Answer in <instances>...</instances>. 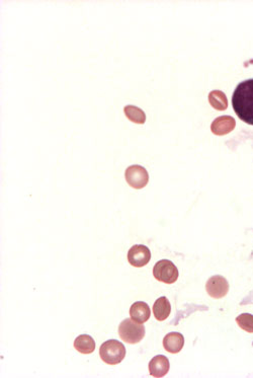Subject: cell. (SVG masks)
Wrapping results in <instances>:
<instances>
[{"mask_svg":"<svg viewBox=\"0 0 253 378\" xmlns=\"http://www.w3.org/2000/svg\"><path fill=\"white\" fill-rule=\"evenodd\" d=\"M232 107L241 121L253 125V78L237 85L232 95Z\"/></svg>","mask_w":253,"mask_h":378,"instance_id":"6da1fadb","label":"cell"},{"mask_svg":"<svg viewBox=\"0 0 253 378\" xmlns=\"http://www.w3.org/2000/svg\"><path fill=\"white\" fill-rule=\"evenodd\" d=\"M100 359L109 365L120 364L126 357V348L124 344L117 340L104 342L99 349Z\"/></svg>","mask_w":253,"mask_h":378,"instance_id":"7a4b0ae2","label":"cell"},{"mask_svg":"<svg viewBox=\"0 0 253 378\" xmlns=\"http://www.w3.org/2000/svg\"><path fill=\"white\" fill-rule=\"evenodd\" d=\"M119 336L125 343L138 344L145 336V327L132 319H126L119 326Z\"/></svg>","mask_w":253,"mask_h":378,"instance_id":"3957f363","label":"cell"},{"mask_svg":"<svg viewBox=\"0 0 253 378\" xmlns=\"http://www.w3.org/2000/svg\"><path fill=\"white\" fill-rule=\"evenodd\" d=\"M153 276L159 282L172 284L177 281L179 272L176 266L169 260H161L157 262L153 268Z\"/></svg>","mask_w":253,"mask_h":378,"instance_id":"277c9868","label":"cell"},{"mask_svg":"<svg viewBox=\"0 0 253 378\" xmlns=\"http://www.w3.org/2000/svg\"><path fill=\"white\" fill-rule=\"evenodd\" d=\"M125 177L129 186L134 189L140 190L147 186L149 182V173L146 168L135 165L126 168Z\"/></svg>","mask_w":253,"mask_h":378,"instance_id":"5b68a950","label":"cell"},{"mask_svg":"<svg viewBox=\"0 0 253 378\" xmlns=\"http://www.w3.org/2000/svg\"><path fill=\"white\" fill-rule=\"evenodd\" d=\"M150 260V250L143 245H135L128 252V261L133 267L142 268L146 266Z\"/></svg>","mask_w":253,"mask_h":378,"instance_id":"8992f818","label":"cell"},{"mask_svg":"<svg viewBox=\"0 0 253 378\" xmlns=\"http://www.w3.org/2000/svg\"><path fill=\"white\" fill-rule=\"evenodd\" d=\"M206 290L213 298L220 299L228 294L229 283L223 276L216 275L208 280L206 284Z\"/></svg>","mask_w":253,"mask_h":378,"instance_id":"52a82bcc","label":"cell"},{"mask_svg":"<svg viewBox=\"0 0 253 378\" xmlns=\"http://www.w3.org/2000/svg\"><path fill=\"white\" fill-rule=\"evenodd\" d=\"M236 126V121L230 116H221L216 118L211 125L213 134L217 136H224L232 132Z\"/></svg>","mask_w":253,"mask_h":378,"instance_id":"ba28073f","label":"cell"},{"mask_svg":"<svg viewBox=\"0 0 253 378\" xmlns=\"http://www.w3.org/2000/svg\"><path fill=\"white\" fill-rule=\"evenodd\" d=\"M169 367L168 358L163 355H157L149 363V373L153 377H163L168 373Z\"/></svg>","mask_w":253,"mask_h":378,"instance_id":"9c48e42d","label":"cell"},{"mask_svg":"<svg viewBox=\"0 0 253 378\" xmlns=\"http://www.w3.org/2000/svg\"><path fill=\"white\" fill-rule=\"evenodd\" d=\"M150 315H151V311H150L149 305L146 302L137 301L133 303L130 308L131 319L139 324H144L148 322V320L150 319Z\"/></svg>","mask_w":253,"mask_h":378,"instance_id":"30bf717a","label":"cell"},{"mask_svg":"<svg viewBox=\"0 0 253 378\" xmlns=\"http://www.w3.org/2000/svg\"><path fill=\"white\" fill-rule=\"evenodd\" d=\"M184 345V337L180 333H169L163 339V347L171 354L179 353Z\"/></svg>","mask_w":253,"mask_h":378,"instance_id":"8fae6325","label":"cell"},{"mask_svg":"<svg viewBox=\"0 0 253 378\" xmlns=\"http://www.w3.org/2000/svg\"><path fill=\"white\" fill-rule=\"evenodd\" d=\"M171 312V304L165 296L159 297L153 304V313L157 321L163 322L167 320Z\"/></svg>","mask_w":253,"mask_h":378,"instance_id":"7c38bea8","label":"cell"},{"mask_svg":"<svg viewBox=\"0 0 253 378\" xmlns=\"http://www.w3.org/2000/svg\"><path fill=\"white\" fill-rule=\"evenodd\" d=\"M74 348L81 354H91L95 350V342L88 335H80L74 341Z\"/></svg>","mask_w":253,"mask_h":378,"instance_id":"4fadbf2b","label":"cell"},{"mask_svg":"<svg viewBox=\"0 0 253 378\" xmlns=\"http://www.w3.org/2000/svg\"><path fill=\"white\" fill-rule=\"evenodd\" d=\"M209 102L217 111H225L228 108V100L226 94L221 90H212L209 93Z\"/></svg>","mask_w":253,"mask_h":378,"instance_id":"5bb4252c","label":"cell"},{"mask_svg":"<svg viewBox=\"0 0 253 378\" xmlns=\"http://www.w3.org/2000/svg\"><path fill=\"white\" fill-rule=\"evenodd\" d=\"M124 113L126 118L136 124H144L146 121V115L144 111L136 106L128 105L124 108Z\"/></svg>","mask_w":253,"mask_h":378,"instance_id":"9a60e30c","label":"cell"},{"mask_svg":"<svg viewBox=\"0 0 253 378\" xmlns=\"http://www.w3.org/2000/svg\"><path fill=\"white\" fill-rule=\"evenodd\" d=\"M236 323L240 329L247 333H253V315L250 313H242L236 317Z\"/></svg>","mask_w":253,"mask_h":378,"instance_id":"2e32d148","label":"cell"}]
</instances>
